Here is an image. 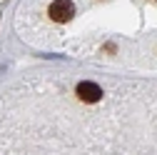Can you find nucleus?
Returning a JSON list of instances; mask_svg holds the SVG:
<instances>
[{
    "label": "nucleus",
    "instance_id": "obj_1",
    "mask_svg": "<svg viewBox=\"0 0 157 155\" xmlns=\"http://www.w3.org/2000/svg\"><path fill=\"white\" fill-rule=\"evenodd\" d=\"M48 15L52 18L55 23H67V20H72V15H75L72 0H52V5L48 8Z\"/></svg>",
    "mask_w": 157,
    "mask_h": 155
},
{
    "label": "nucleus",
    "instance_id": "obj_2",
    "mask_svg": "<svg viewBox=\"0 0 157 155\" xmlns=\"http://www.w3.org/2000/svg\"><path fill=\"white\" fill-rule=\"evenodd\" d=\"M75 93H77V98H80L82 103H97V100L102 98V88L97 85V83H90V80L77 83Z\"/></svg>",
    "mask_w": 157,
    "mask_h": 155
}]
</instances>
